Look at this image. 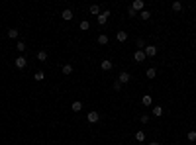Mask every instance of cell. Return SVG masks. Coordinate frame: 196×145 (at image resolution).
I'll use <instances>...</instances> for the list:
<instances>
[{"label": "cell", "instance_id": "1", "mask_svg": "<svg viewBox=\"0 0 196 145\" xmlns=\"http://www.w3.org/2000/svg\"><path fill=\"white\" fill-rule=\"evenodd\" d=\"M14 65H16V69L22 71V69H26V65H28V59H26L24 55H18V59L14 61Z\"/></svg>", "mask_w": 196, "mask_h": 145}, {"label": "cell", "instance_id": "2", "mask_svg": "<svg viewBox=\"0 0 196 145\" xmlns=\"http://www.w3.org/2000/svg\"><path fill=\"white\" fill-rule=\"evenodd\" d=\"M116 80H120L122 84H128L130 80H131V75H130L128 71H122V73L118 75V79H116Z\"/></svg>", "mask_w": 196, "mask_h": 145}, {"label": "cell", "instance_id": "3", "mask_svg": "<svg viewBox=\"0 0 196 145\" xmlns=\"http://www.w3.org/2000/svg\"><path fill=\"white\" fill-rule=\"evenodd\" d=\"M86 120H88V123H96L100 120L98 110H90V112H88V116H86Z\"/></svg>", "mask_w": 196, "mask_h": 145}, {"label": "cell", "instance_id": "4", "mask_svg": "<svg viewBox=\"0 0 196 145\" xmlns=\"http://www.w3.org/2000/svg\"><path fill=\"white\" fill-rule=\"evenodd\" d=\"M131 8H134L135 12H143V10H145V2H143V0H134V2H131Z\"/></svg>", "mask_w": 196, "mask_h": 145}, {"label": "cell", "instance_id": "5", "mask_svg": "<svg viewBox=\"0 0 196 145\" xmlns=\"http://www.w3.org/2000/svg\"><path fill=\"white\" fill-rule=\"evenodd\" d=\"M143 53H145V57H155L157 55V47L155 45H145Z\"/></svg>", "mask_w": 196, "mask_h": 145}, {"label": "cell", "instance_id": "6", "mask_svg": "<svg viewBox=\"0 0 196 145\" xmlns=\"http://www.w3.org/2000/svg\"><path fill=\"white\" fill-rule=\"evenodd\" d=\"M134 61H135V63H143V61H145V53H143V49H137V51L134 53Z\"/></svg>", "mask_w": 196, "mask_h": 145}, {"label": "cell", "instance_id": "7", "mask_svg": "<svg viewBox=\"0 0 196 145\" xmlns=\"http://www.w3.org/2000/svg\"><path fill=\"white\" fill-rule=\"evenodd\" d=\"M61 18L65 20V22H71V20H73V10H71V8H65V10L61 12Z\"/></svg>", "mask_w": 196, "mask_h": 145}, {"label": "cell", "instance_id": "8", "mask_svg": "<svg viewBox=\"0 0 196 145\" xmlns=\"http://www.w3.org/2000/svg\"><path fill=\"white\" fill-rule=\"evenodd\" d=\"M108 16H110V12H108V10H104V12L96 18V20H98V26H104L106 22H108Z\"/></svg>", "mask_w": 196, "mask_h": 145}, {"label": "cell", "instance_id": "9", "mask_svg": "<svg viewBox=\"0 0 196 145\" xmlns=\"http://www.w3.org/2000/svg\"><path fill=\"white\" fill-rule=\"evenodd\" d=\"M141 104H143L145 108H149V106L153 104V98H151V94H143V96H141Z\"/></svg>", "mask_w": 196, "mask_h": 145}, {"label": "cell", "instance_id": "10", "mask_svg": "<svg viewBox=\"0 0 196 145\" xmlns=\"http://www.w3.org/2000/svg\"><path fill=\"white\" fill-rule=\"evenodd\" d=\"M163 114H165V110H163L161 106H153V108H151V116H155V118H161Z\"/></svg>", "mask_w": 196, "mask_h": 145}, {"label": "cell", "instance_id": "11", "mask_svg": "<svg viewBox=\"0 0 196 145\" xmlns=\"http://www.w3.org/2000/svg\"><path fill=\"white\" fill-rule=\"evenodd\" d=\"M8 37H10V39H18V37H20V30L18 28H10L8 30Z\"/></svg>", "mask_w": 196, "mask_h": 145}, {"label": "cell", "instance_id": "12", "mask_svg": "<svg viewBox=\"0 0 196 145\" xmlns=\"http://www.w3.org/2000/svg\"><path fill=\"white\" fill-rule=\"evenodd\" d=\"M112 65H114V63L110 61V59H104V61L100 63V69H102V71H110V69H112Z\"/></svg>", "mask_w": 196, "mask_h": 145}, {"label": "cell", "instance_id": "13", "mask_svg": "<svg viewBox=\"0 0 196 145\" xmlns=\"http://www.w3.org/2000/svg\"><path fill=\"white\" fill-rule=\"evenodd\" d=\"M90 14H92V16H96V18H98V16L102 14V8H100L98 4H92V6H90Z\"/></svg>", "mask_w": 196, "mask_h": 145}, {"label": "cell", "instance_id": "14", "mask_svg": "<svg viewBox=\"0 0 196 145\" xmlns=\"http://www.w3.org/2000/svg\"><path fill=\"white\" fill-rule=\"evenodd\" d=\"M61 71H63V75H71L73 71H75V69H73V65H71V63H65V65L61 67Z\"/></svg>", "mask_w": 196, "mask_h": 145}, {"label": "cell", "instance_id": "15", "mask_svg": "<svg viewBox=\"0 0 196 145\" xmlns=\"http://www.w3.org/2000/svg\"><path fill=\"white\" fill-rule=\"evenodd\" d=\"M71 110H73V112H81V110H82V102H81V100H75V102L71 104Z\"/></svg>", "mask_w": 196, "mask_h": 145}, {"label": "cell", "instance_id": "16", "mask_svg": "<svg viewBox=\"0 0 196 145\" xmlns=\"http://www.w3.org/2000/svg\"><path fill=\"white\" fill-rule=\"evenodd\" d=\"M116 39H118L120 43H124V41L128 39V31H118V34H116Z\"/></svg>", "mask_w": 196, "mask_h": 145}, {"label": "cell", "instance_id": "17", "mask_svg": "<svg viewBox=\"0 0 196 145\" xmlns=\"http://www.w3.org/2000/svg\"><path fill=\"white\" fill-rule=\"evenodd\" d=\"M145 77H147V79H155V77H157V69H155V67L147 69V71H145Z\"/></svg>", "mask_w": 196, "mask_h": 145}, {"label": "cell", "instance_id": "18", "mask_svg": "<svg viewBox=\"0 0 196 145\" xmlns=\"http://www.w3.org/2000/svg\"><path fill=\"white\" fill-rule=\"evenodd\" d=\"M137 16H139V18H141V20H143V22H147V20H149V18H151V12H149V10H147V8H145V10H143V12H139V14H137Z\"/></svg>", "mask_w": 196, "mask_h": 145}, {"label": "cell", "instance_id": "19", "mask_svg": "<svg viewBox=\"0 0 196 145\" xmlns=\"http://www.w3.org/2000/svg\"><path fill=\"white\" fill-rule=\"evenodd\" d=\"M35 57H38V61L43 63V61H47V51H45V49H41V51H38V55H35Z\"/></svg>", "mask_w": 196, "mask_h": 145}, {"label": "cell", "instance_id": "20", "mask_svg": "<svg viewBox=\"0 0 196 145\" xmlns=\"http://www.w3.org/2000/svg\"><path fill=\"white\" fill-rule=\"evenodd\" d=\"M16 49H18V53H20V55H22V53H24L26 49H28V47H26V43H24V41H22V39H20V41H18V43H16Z\"/></svg>", "mask_w": 196, "mask_h": 145}, {"label": "cell", "instance_id": "21", "mask_svg": "<svg viewBox=\"0 0 196 145\" xmlns=\"http://www.w3.org/2000/svg\"><path fill=\"white\" fill-rule=\"evenodd\" d=\"M34 79L38 80V83H41V80L45 79V73H43V71H35V75H34Z\"/></svg>", "mask_w": 196, "mask_h": 145}, {"label": "cell", "instance_id": "22", "mask_svg": "<svg viewBox=\"0 0 196 145\" xmlns=\"http://www.w3.org/2000/svg\"><path fill=\"white\" fill-rule=\"evenodd\" d=\"M171 8L174 10V12H181V10H182V2H178V0H177V2L171 4Z\"/></svg>", "mask_w": 196, "mask_h": 145}, {"label": "cell", "instance_id": "23", "mask_svg": "<svg viewBox=\"0 0 196 145\" xmlns=\"http://www.w3.org/2000/svg\"><path fill=\"white\" fill-rule=\"evenodd\" d=\"M98 43H100V45H106V43H108V35H106V34H100V35H98Z\"/></svg>", "mask_w": 196, "mask_h": 145}, {"label": "cell", "instance_id": "24", "mask_svg": "<svg viewBox=\"0 0 196 145\" xmlns=\"http://www.w3.org/2000/svg\"><path fill=\"white\" fill-rule=\"evenodd\" d=\"M135 139H137V141H145V131H135Z\"/></svg>", "mask_w": 196, "mask_h": 145}, {"label": "cell", "instance_id": "25", "mask_svg": "<svg viewBox=\"0 0 196 145\" xmlns=\"http://www.w3.org/2000/svg\"><path fill=\"white\" fill-rule=\"evenodd\" d=\"M186 139H188V141H196V131L190 130V131L186 133Z\"/></svg>", "mask_w": 196, "mask_h": 145}, {"label": "cell", "instance_id": "26", "mask_svg": "<svg viewBox=\"0 0 196 145\" xmlns=\"http://www.w3.org/2000/svg\"><path fill=\"white\" fill-rule=\"evenodd\" d=\"M122 87H124V84H122V83H120V80H114V84H112V88L116 90V92H120V90H122Z\"/></svg>", "mask_w": 196, "mask_h": 145}, {"label": "cell", "instance_id": "27", "mask_svg": "<svg viewBox=\"0 0 196 145\" xmlns=\"http://www.w3.org/2000/svg\"><path fill=\"white\" fill-rule=\"evenodd\" d=\"M149 120H151V116H149V114H143V116L139 118V122L143 123V126H145V123H149Z\"/></svg>", "mask_w": 196, "mask_h": 145}, {"label": "cell", "instance_id": "28", "mask_svg": "<svg viewBox=\"0 0 196 145\" xmlns=\"http://www.w3.org/2000/svg\"><path fill=\"white\" fill-rule=\"evenodd\" d=\"M88 28H90V24H88V20H82V22H81V30H82V31H86Z\"/></svg>", "mask_w": 196, "mask_h": 145}, {"label": "cell", "instance_id": "29", "mask_svg": "<svg viewBox=\"0 0 196 145\" xmlns=\"http://www.w3.org/2000/svg\"><path fill=\"white\" fill-rule=\"evenodd\" d=\"M128 14H130V18H135V16H137V12L131 6H128Z\"/></svg>", "mask_w": 196, "mask_h": 145}, {"label": "cell", "instance_id": "30", "mask_svg": "<svg viewBox=\"0 0 196 145\" xmlns=\"http://www.w3.org/2000/svg\"><path fill=\"white\" fill-rule=\"evenodd\" d=\"M137 47H139V49H145V43H143L141 37H137Z\"/></svg>", "mask_w": 196, "mask_h": 145}, {"label": "cell", "instance_id": "31", "mask_svg": "<svg viewBox=\"0 0 196 145\" xmlns=\"http://www.w3.org/2000/svg\"><path fill=\"white\" fill-rule=\"evenodd\" d=\"M149 145H161V143H159V141H151Z\"/></svg>", "mask_w": 196, "mask_h": 145}]
</instances>
